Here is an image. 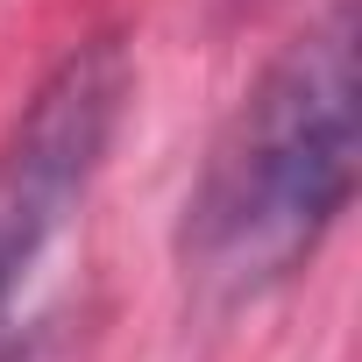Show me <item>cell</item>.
Returning <instances> with one entry per match:
<instances>
[{
    "instance_id": "obj_1",
    "label": "cell",
    "mask_w": 362,
    "mask_h": 362,
    "mask_svg": "<svg viewBox=\"0 0 362 362\" xmlns=\"http://www.w3.org/2000/svg\"><path fill=\"white\" fill-rule=\"evenodd\" d=\"M355 199V0H334L242 93L185 199L177 263L199 305H249L313 263Z\"/></svg>"
},
{
    "instance_id": "obj_2",
    "label": "cell",
    "mask_w": 362,
    "mask_h": 362,
    "mask_svg": "<svg viewBox=\"0 0 362 362\" xmlns=\"http://www.w3.org/2000/svg\"><path fill=\"white\" fill-rule=\"evenodd\" d=\"M128 100H135L128 43L86 36L50 64V78L22 100L8 142H0V362L15 355V305L36 263L57 249L86 192L100 185Z\"/></svg>"
}]
</instances>
